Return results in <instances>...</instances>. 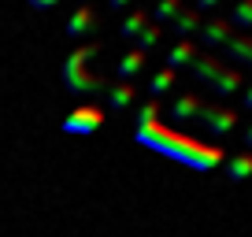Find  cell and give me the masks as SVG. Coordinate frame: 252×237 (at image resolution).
<instances>
[{"instance_id":"obj_9","label":"cell","mask_w":252,"mask_h":237,"mask_svg":"<svg viewBox=\"0 0 252 237\" xmlns=\"http://www.w3.org/2000/svg\"><path fill=\"white\" fill-rule=\"evenodd\" d=\"M219 52H222L226 63L234 59V63H241V67H249V71H252V33H234Z\"/></svg>"},{"instance_id":"obj_13","label":"cell","mask_w":252,"mask_h":237,"mask_svg":"<svg viewBox=\"0 0 252 237\" xmlns=\"http://www.w3.org/2000/svg\"><path fill=\"white\" fill-rule=\"evenodd\" d=\"M149 67V56L145 52H137V48H130V52L119 59V67H115V74H119V82H134L137 74Z\"/></svg>"},{"instance_id":"obj_17","label":"cell","mask_w":252,"mask_h":237,"mask_svg":"<svg viewBox=\"0 0 252 237\" xmlns=\"http://www.w3.org/2000/svg\"><path fill=\"white\" fill-rule=\"evenodd\" d=\"M182 8H186L182 0H156V8H152V19H149V23H156V26H171V19L178 15Z\"/></svg>"},{"instance_id":"obj_2","label":"cell","mask_w":252,"mask_h":237,"mask_svg":"<svg viewBox=\"0 0 252 237\" xmlns=\"http://www.w3.org/2000/svg\"><path fill=\"white\" fill-rule=\"evenodd\" d=\"M100 52V41H86V45H78L74 52H67V59H63L60 74H63V89L74 96H96V93H108L111 82L100 78V74L89 71V59Z\"/></svg>"},{"instance_id":"obj_6","label":"cell","mask_w":252,"mask_h":237,"mask_svg":"<svg viewBox=\"0 0 252 237\" xmlns=\"http://www.w3.org/2000/svg\"><path fill=\"white\" fill-rule=\"evenodd\" d=\"M234 26L226 23V19H200V30H197V37H200V45H204V52H215V48H222L230 37H234Z\"/></svg>"},{"instance_id":"obj_1","label":"cell","mask_w":252,"mask_h":237,"mask_svg":"<svg viewBox=\"0 0 252 237\" xmlns=\"http://www.w3.org/2000/svg\"><path fill=\"white\" fill-rule=\"evenodd\" d=\"M134 141L141 145V148L156 152V156H167V159L189 167V171H200V174H212L215 167L226 159L219 145L200 141V137H189V134H182L178 126H167V122L134 126Z\"/></svg>"},{"instance_id":"obj_24","label":"cell","mask_w":252,"mask_h":237,"mask_svg":"<svg viewBox=\"0 0 252 237\" xmlns=\"http://www.w3.org/2000/svg\"><path fill=\"white\" fill-rule=\"evenodd\" d=\"M245 152H252V122L245 126Z\"/></svg>"},{"instance_id":"obj_14","label":"cell","mask_w":252,"mask_h":237,"mask_svg":"<svg viewBox=\"0 0 252 237\" xmlns=\"http://www.w3.org/2000/svg\"><path fill=\"white\" fill-rule=\"evenodd\" d=\"M149 26V11L145 8H134V11H126V19L119 23V37H126V41H134L137 33Z\"/></svg>"},{"instance_id":"obj_10","label":"cell","mask_w":252,"mask_h":237,"mask_svg":"<svg viewBox=\"0 0 252 237\" xmlns=\"http://www.w3.org/2000/svg\"><path fill=\"white\" fill-rule=\"evenodd\" d=\"M197 52H200V48L193 45V41H174V45L167 48V56H163V59H167V71H186V67L197 59Z\"/></svg>"},{"instance_id":"obj_22","label":"cell","mask_w":252,"mask_h":237,"mask_svg":"<svg viewBox=\"0 0 252 237\" xmlns=\"http://www.w3.org/2000/svg\"><path fill=\"white\" fill-rule=\"evenodd\" d=\"M222 0H197V4H193V11H212V8H219Z\"/></svg>"},{"instance_id":"obj_7","label":"cell","mask_w":252,"mask_h":237,"mask_svg":"<svg viewBox=\"0 0 252 237\" xmlns=\"http://www.w3.org/2000/svg\"><path fill=\"white\" fill-rule=\"evenodd\" d=\"M204 111V100H200L197 89H182L171 100V118L174 122H197V115Z\"/></svg>"},{"instance_id":"obj_3","label":"cell","mask_w":252,"mask_h":237,"mask_svg":"<svg viewBox=\"0 0 252 237\" xmlns=\"http://www.w3.org/2000/svg\"><path fill=\"white\" fill-rule=\"evenodd\" d=\"M186 71H189V78L197 82V86L212 89L215 96H234V93H241V89H245L241 71H237V67H230L226 59H222V56L204 52V48L197 52V59H193V63H189Z\"/></svg>"},{"instance_id":"obj_16","label":"cell","mask_w":252,"mask_h":237,"mask_svg":"<svg viewBox=\"0 0 252 237\" xmlns=\"http://www.w3.org/2000/svg\"><path fill=\"white\" fill-rule=\"evenodd\" d=\"M163 33H167V26H156V23H149V26H145V30L134 37V48H137V52H145V56H149L152 48H159Z\"/></svg>"},{"instance_id":"obj_18","label":"cell","mask_w":252,"mask_h":237,"mask_svg":"<svg viewBox=\"0 0 252 237\" xmlns=\"http://www.w3.org/2000/svg\"><path fill=\"white\" fill-rule=\"evenodd\" d=\"M226 23L237 26V30H252V0H234V8H230Z\"/></svg>"},{"instance_id":"obj_12","label":"cell","mask_w":252,"mask_h":237,"mask_svg":"<svg viewBox=\"0 0 252 237\" xmlns=\"http://www.w3.org/2000/svg\"><path fill=\"white\" fill-rule=\"evenodd\" d=\"M167 30H171L178 41H189V33H197V30H200V11H193V8H182L178 15L171 19V26H167Z\"/></svg>"},{"instance_id":"obj_11","label":"cell","mask_w":252,"mask_h":237,"mask_svg":"<svg viewBox=\"0 0 252 237\" xmlns=\"http://www.w3.org/2000/svg\"><path fill=\"white\" fill-rule=\"evenodd\" d=\"M104 96H108V108L111 111H126L130 104L137 100V86H134V82H111Z\"/></svg>"},{"instance_id":"obj_23","label":"cell","mask_w":252,"mask_h":237,"mask_svg":"<svg viewBox=\"0 0 252 237\" xmlns=\"http://www.w3.org/2000/svg\"><path fill=\"white\" fill-rule=\"evenodd\" d=\"M241 104H245V111H252V86L241 93Z\"/></svg>"},{"instance_id":"obj_21","label":"cell","mask_w":252,"mask_h":237,"mask_svg":"<svg viewBox=\"0 0 252 237\" xmlns=\"http://www.w3.org/2000/svg\"><path fill=\"white\" fill-rule=\"evenodd\" d=\"M26 4H30L33 11H52L56 4H60V0H26Z\"/></svg>"},{"instance_id":"obj_25","label":"cell","mask_w":252,"mask_h":237,"mask_svg":"<svg viewBox=\"0 0 252 237\" xmlns=\"http://www.w3.org/2000/svg\"><path fill=\"white\" fill-rule=\"evenodd\" d=\"M126 4H130V0H108V8H111V11H123Z\"/></svg>"},{"instance_id":"obj_5","label":"cell","mask_w":252,"mask_h":237,"mask_svg":"<svg viewBox=\"0 0 252 237\" xmlns=\"http://www.w3.org/2000/svg\"><path fill=\"white\" fill-rule=\"evenodd\" d=\"M197 126L208 130L212 137H226L237 126V111L234 108H219V104H204V111L197 115Z\"/></svg>"},{"instance_id":"obj_15","label":"cell","mask_w":252,"mask_h":237,"mask_svg":"<svg viewBox=\"0 0 252 237\" xmlns=\"http://www.w3.org/2000/svg\"><path fill=\"white\" fill-rule=\"evenodd\" d=\"M226 178H230V182H245V178H252V152H234V156L226 159Z\"/></svg>"},{"instance_id":"obj_20","label":"cell","mask_w":252,"mask_h":237,"mask_svg":"<svg viewBox=\"0 0 252 237\" xmlns=\"http://www.w3.org/2000/svg\"><path fill=\"white\" fill-rule=\"evenodd\" d=\"M149 122H159V100H145L134 115V126H149Z\"/></svg>"},{"instance_id":"obj_8","label":"cell","mask_w":252,"mask_h":237,"mask_svg":"<svg viewBox=\"0 0 252 237\" xmlns=\"http://www.w3.org/2000/svg\"><path fill=\"white\" fill-rule=\"evenodd\" d=\"M96 30V11L89 8V4H78V8L67 15V26H63V33L71 41H82V37H89V33Z\"/></svg>"},{"instance_id":"obj_19","label":"cell","mask_w":252,"mask_h":237,"mask_svg":"<svg viewBox=\"0 0 252 237\" xmlns=\"http://www.w3.org/2000/svg\"><path fill=\"white\" fill-rule=\"evenodd\" d=\"M167 89H174V71L159 67V71H156V74L149 78V100H159V96H163Z\"/></svg>"},{"instance_id":"obj_4","label":"cell","mask_w":252,"mask_h":237,"mask_svg":"<svg viewBox=\"0 0 252 237\" xmlns=\"http://www.w3.org/2000/svg\"><path fill=\"white\" fill-rule=\"evenodd\" d=\"M104 122H108V111L104 108H96V104H78V108L60 122V130L71 134V137H86V134H96Z\"/></svg>"}]
</instances>
